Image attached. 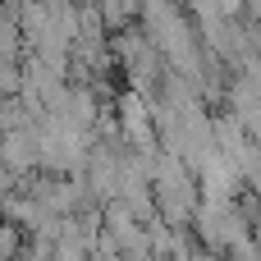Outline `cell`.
Returning <instances> with one entry per match:
<instances>
[{
  "label": "cell",
  "mask_w": 261,
  "mask_h": 261,
  "mask_svg": "<svg viewBox=\"0 0 261 261\" xmlns=\"http://www.w3.org/2000/svg\"><path fill=\"white\" fill-rule=\"evenodd\" d=\"M0 170L14 174V179L37 174V138H32V128L0 133Z\"/></svg>",
  "instance_id": "cell-1"
},
{
  "label": "cell",
  "mask_w": 261,
  "mask_h": 261,
  "mask_svg": "<svg viewBox=\"0 0 261 261\" xmlns=\"http://www.w3.org/2000/svg\"><path fill=\"white\" fill-rule=\"evenodd\" d=\"M18 87H23V69H18V60H0V101H14Z\"/></svg>",
  "instance_id": "cell-2"
}]
</instances>
